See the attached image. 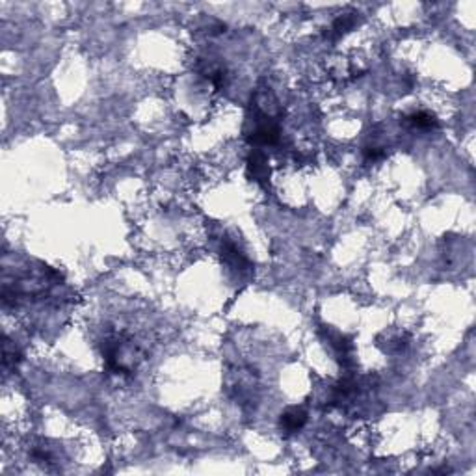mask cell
<instances>
[{"label": "cell", "mask_w": 476, "mask_h": 476, "mask_svg": "<svg viewBox=\"0 0 476 476\" xmlns=\"http://www.w3.org/2000/svg\"><path fill=\"white\" fill-rule=\"evenodd\" d=\"M222 259L226 260L233 270L240 272V274H245V272H250L251 270L250 259L245 257L244 251H242L240 248H238V244H236L235 240H231V238H223Z\"/></svg>", "instance_id": "6da1fadb"}, {"label": "cell", "mask_w": 476, "mask_h": 476, "mask_svg": "<svg viewBox=\"0 0 476 476\" xmlns=\"http://www.w3.org/2000/svg\"><path fill=\"white\" fill-rule=\"evenodd\" d=\"M361 23V15L358 11H348V14L339 15L337 19L331 23V26L324 32V38L330 39V41H339L340 38H345L346 34L352 32V30Z\"/></svg>", "instance_id": "7a4b0ae2"}, {"label": "cell", "mask_w": 476, "mask_h": 476, "mask_svg": "<svg viewBox=\"0 0 476 476\" xmlns=\"http://www.w3.org/2000/svg\"><path fill=\"white\" fill-rule=\"evenodd\" d=\"M307 419H309V415H307L305 407H302V405H293V407H288V410H285L283 413H281L279 428L283 430L285 435H293L305 426Z\"/></svg>", "instance_id": "3957f363"}, {"label": "cell", "mask_w": 476, "mask_h": 476, "mask_svg": "<svg viewBox=\"0 0 476 476\" xmlns=\"http://www.w3.org/2000/svg\"><path fill=\"white\" fill-rule=\"evenodd\" d=\"M248 177L260 186H266L270 177L268 158L259 149H253L248 156Z\"/></svg>", "instance_id": "277c9868"}, {"label": "cell", "mask_w": 476, "mask_h": 476, "mask_svg": "<svg viewBox=\"0 0 476 476\" xmlns=\"http://www.w3.org/2000/svg\"><path fill=\"white\" fill-rule=\"evenodd\" d=\"M402 123H404L405 127L417 128V131H434V128H439L437 118H435L434 113L425 112V110L407 113V116H404Z\"/></svg>", "instance_id": "5b68a950"}, {"label": "cell", "mask_w": 476, "mask_h": 476, "mask_svg": "<svg viewBox=\"0 0 476 476\" xmlns=\"http://www.w3.org/2000/svg\"><path fill=\"white\" fill-rule=\"evenodd\" d=\"M21 359H23V355H21V352L17 350V346H14L10 340L6 339V343H4V368L6 370H8V368L17 367V365L21 363Z\"/></svg>", "instance_id": "8992f818"}, {"label": "cell", "mask_w": 476, "mask_h": 476, "mask_svg": "<svg viewBox=\"0 0 476 476\" xmlns=\"http://www.w3.org/2000/svg\"><path fill=\"white\" fill-rule=\"evenodd\" d=\"M363 156L367 162H378V161H382L383 156H385V149H383V147H376V146H367L363 149Z\"/></svg>", "instance_id": "52a82bcc"}]
</instances>
